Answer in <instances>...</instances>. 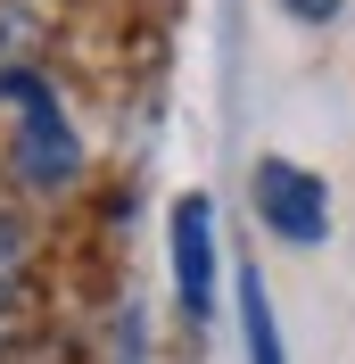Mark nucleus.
Here are the masks:
<instances>
[{"label":"nucleus","instance_id":"1","mask_svg":"<svg viewBox=\"0 0 355 364\" xmlns=\"http://www.w3.org/2000/svg\"><path fill=\"white\" fill-rule=\"evenodd\" d=\"M9 108H17V174H25V191H75L83 141H75L58 91H50L42 75H25V83L9 91Z\"/></svg>","mask_w":355,"mask_h":364},{"label":"nucleus","instance_id":"3","mask_svg":"<svg viewBox=\"0 0 355 364\" xmlns=\"http://www.w3.org/2000/svg\"><path fill=\"white\" fill-rule=\"evenodd\" d=\"M174 306L190 323L215 315V207L207 199H174Z\"/></svg>","mask_w":355,"mask_h":364},{"label":"nucleus","instance_id":"5","mask_svg":"<svg viewBox=\"0 0 355 364\" xmlns=\"http://www.w3.org/2000/svg\"><path fill=\"white\" fill-rule=\"evenodd\" d=\"M240 331H248V364H281V331H273V298L256 273H240Z\"/></svg>","mask_w":355,"mask_h":364},{"label":"nucleus","instance_id":"8","mask_svg":"<svg viewBox=\"0 0 355 364\" xmlns=\"http://www.w3.org/2000/svg\"><path fill=\"white\" fill-rule=\"evenodd\" d=\"M17 340V315H9V290H0V348Z\"/></svg>","mask_w":355,"mask_h":364},{"label":"nucleus","instance_id":"6","mask_svg":"<svg viewBox=\"0 0 355 364\" xmlns=\"http://www.w3.org/2000/svg\"><path fill=\"white\" fill-rule=\"evenodd\" d=\"M25 257H33V232H25V215H17V207L0 199V290L25 273Z\"/></svg>","mask_w":355,"mask_h":364},{"label":"nucleus","instance_id":"4","mask_svg":"<svg viewBox=\"0 0 355 364\" xmlns=\"http://www.w3.org/2000/svg\"><path fill=\"white\" fill-rule=\"evenodd\" d=\"M33 58H42V17H33L25 0H0V100H9L25 75H42Z\"/></svg>","mask_w":355,"mask_h":364},{"label":"nucleus","instance_id":"7","mask_svg":"<svg viewBox=\"0 0 355 364\" xmlns=\"http://www.w3.org/2000/svg\"><path fill=\"white\" fill-rule=\"evenodd\" d=\"M281 9H289V17H306V25H331L347 0H281Z\"/></svg>","mask_w":355,"mask_h":364},{"label":"nucleus","instance_id":"2","mask_svg":"<svg viewBox=\"0 0 355 364\" xmlns=\"http://www.w3.org/2000/svg\"><path fill=\"white\" fill-rule=\"evenodd\" d=\"M256 215H265V232L289 240V249H322V232H331V191H322L306 166L265 158L256 166Z\"/></svg>","mask_w":355,"mask_h":364}]
</instances>
